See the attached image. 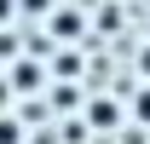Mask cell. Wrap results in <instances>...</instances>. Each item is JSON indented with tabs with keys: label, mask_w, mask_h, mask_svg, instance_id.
Wrapping results in <instances>:
<instances>
[{
	"label": "cell",
	"mask_w": 150,
	"mask_h": 144,
	"mask_svg": "<svg viewBox=\"0 0 150 144\" xmlns=\"http://www.w3.org/2000/svg\"><path fill=\"white\" fill-rule=\"evenodd\" d=\"M46 23H52L58 40H81V29H87V23H81V12H69V6H52V12H46Z\"/></svg>",
	"instance_id": "obj_1"
},
{
	"label": "cell",
	"mask_w": 150,
	"mask_h": 144,
	"mask_svg": "<svg viewBox=\"0 0 150 144\" xmlns=\"http://www.w3.org/2000/svg\"><path fill=\"white\" fill-rule=\"evenodd\" d=\"M40 81H46L40 64H18V69H12V92H40Z\"/></svg>",
	"instance_id": "obj_2"
},
{
	"label": "cell",
	"mask_w": 150,
	"mask_h": 144,
	"mask_svg": "<svg viewBox=\"0 0 150 144\" xmlns=\"http://www.w3.org/2000/svg\"><path fill=\"white\" fill-rule=\"evenodd\" d=\"M87 121H93L98 133H115V121H121V109H115V104H93V109H87Z\"/></svg>",
	"instance_id": "obj_3"
},
{
	"label": "cell",
	"mask_w": 150,
	"mask_h": 144,
	"mask_svg": "<svg viewBox=\"0 0 150 144\" xmlns=\"http://www.w3.org/2000/svg\"><path fill=\"white\" fill-rule=\"evenodd\" d=\"M0 144H23V121L18 115H0Z\"/></svg>",
	"instance_id": "obj_4"
},
{
	"label": "cell",
	"mask_w": 150,
	"mask_h": 144,
	"mask_svg": "<svg viewBox=\"0 0 150 144\" xmlns=\"http://www.w3.org/2000/svg\"><path fill=\"white\" fill-rule=\"evenodd\" d=\"M133 121H139V127H150V87L133 98Z\"/></svg>",
	"instance_id": "obj_5"
},
{
	"label": "cell",
	"mask_w": 150,
	"mask_h": 144,
	"mask_svg": "<svg viewBox=\"0 0 150 144\" xmlns=\"http://www.w3.org/2000/svg\"><path fill=\"white\" fill-rule=\"evenodd\" d=\"M12 6H18V12H35V18H40V12H52L58 0H12Z\"/></svg>",
	"instance_id": "obj_6"
},
{
	"label": "cell",
	"mask_w": 150,
	"mask_h": 144,
	"mask_svg": "<svg viewBox=\"0 0 150 144\" xmlns=\"http://www.w3.org/2000/svg\"><path fill=\"white\" fill-rule=\"evenodd\" d=\"M18 18V6H12V0H0V23H12Z\"/></svg>",
	"instance_id": "obj_7"
},
{
	"label": "cell",
	"mask_w": 150,
	"mask_h": 144,
	"mask_svg": "<svg viewBox=\"0 0 150 144\" xmlns=\"http://www.w3.org/2000/svg\"><path fill=\"white\" fill-rule=\"evenodd\" d=\"M139 69H144V81H150V46H144V52H139Z\"/></svg>",
	"instance_id": "obj_8"
}]
</instances>
